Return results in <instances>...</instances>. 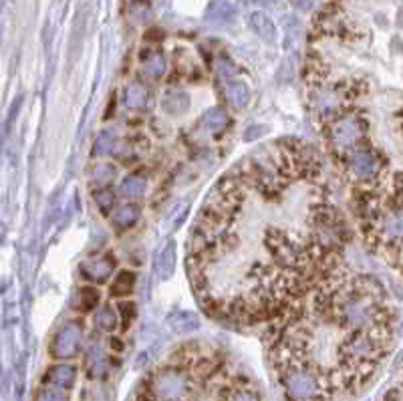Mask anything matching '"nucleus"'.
Segmentation results:
<instances>
[{"label":"nucleus","instance_id":"33","mask_svg":"<svg viewBox=\"0 0 403 401\" xmlns=\"http://www.w3.org/2000/svg\"><path fill=\"white\" fill-rule=\"evenodd\" d=\"M111 347H114L115 351H121V343H119V341H111Z\"/></svg>","mask_w":403,"mask_h":401},{"label":"nucleus","instance_id":"20","mask_svg":"<svg viewBox=\"0 0 403 401\" xmlns=\"http://www.w3.org/2000/svg\"><path fill=\"white\" fill-rule=\"evenodd\" d=\"M145 189H148L145 177L138 176V174H131V176H127L126 180L119 184V196H123L126 200L133 202L143 198V196H145Z\"/></svg>","mask_w":403,"mask_h":401},{"label":"nucleus","instance_id":"4","mask_svg":"<svg viewBox=\"0 0 403 401\" xmlns=\"http://www.w3.org/2000/svg\"><path fill=\"white\" fill-rule=\"evenodd\" d=\"M367 131H369V123H367L365 115H361L357 109L343 111L325 123L323 136H325L327 151L337 162L341 155H345L357 143L365 141Z\"/></svg>","mask_w":403,"mask_h":401},{"label":"nucleus","instance_id":"5","mask_svg":"<svg viewBox=\"0 0 403 401\" xmlns=\"http://www.w3.org/2000/svg\"><path fill=\"white\" fill-rule=\"evenodd\" d=\"M280 385L289 401H329V389L323 377L309 367L278 369Z\"/></svg>","mask_w":403,"mask_h":401},{"label":"nucleus","instance_id":"26","mask_svg":"<svg viewBox=\"0 0 403 401\" xmlns=\"http://www.w3.org/2000/svg\"><path fill=\"white\" fill-rule=\"evenodd\" d=\"M97 302H99V290L95 289V287H83V289H79L75 297V307L79 311L87 313V311L97 307Z\"/></svg>","mask_w":403,"mask_h":401},{"label":"nucleus","instance_id":"7","mask_svg":"<svg viewBox=\"0 0 403 401\" xmlns=\"http://www.w3.org/2000/svg\"><path fill=\"white\" fill-rule=\"evenodd\" d=\"M83 341V329L75 321H67L57 333L50 343V355L57 359H71L75 357L81 349Z\"/></svg>","mask_w":403,"mask_h":401},{"label":"nucleus","instance_id":"30","mask_svg":"<svg viewBox=\"0 0 403 401\" xmlns=\"http://www.w3.org/2000/svg\"><path fill=\"white\" fill-rule=\"evenodd\" d=\"M37 401H69V395H67V389L45 383L40 388V391H38Z\"/></svg>","mask_w":403,"mask_h":401},{"label":"nucleus","instance_id":"16","mask_svg":"<svg viewBox=\"0 0 403 401\" xmlns=\"http://www.w3.org/2000/svg\"><path fill=\"white\" fill-rule=\"evenodd\" d=\"M139 218H141L139 204L129 202V204H123V206H119L115 210L114 216H111V226H114V230H117V232H126V230L138 224Z\"/></svg>","mask_w":403,"mask_h":401},{"label":"nucleus","instance_id":"23","mask_svg":"<svg viewBox=\"0 0 403 401\" xmlns=\"http://www.w3.org/2000/svg\"><path fill=\"white\" fill-rule=\"evenodd\" d=\"M115 177H117V170H115V165L107 162L97 163L95 170H93V174H91V180H93L95 188H109L115 182Z\"/></svg>","mask_w":403,"mask_h":401},{"label":"nucleus","instance_id":"12","mask_svg":"<svg viewBox=\"0 0 403 401\" xmlns=\"http://www.w3.org/2000/svg\"><path fill=\"white\" fill-rule=\"evenodd\" d=\"M167 73V57L164 50L155 49L148 53L143 59V75L150 83H160Z\"/></svg>","mask_w":403,"mask_h":401},{"label":"nucleus","instance_id":"15","mask_svg":"<svg viewBox=\"0 0 403 401\" xmlns=\"http://www.w3.org/2000/svg\"><path fill=\"white\" fill-rule=\"evenodd\" d=\"M75 381H77L75 365H69V363L53 365L49 371H47V375H45V383L57 385V388L67 389V391L75 385Z\"/></svg>","mask_w":403,"mask_h":401},{"label":"nucleus","instance_id":"10","mask_svg":"<svg viewBox=\"0 0 403 401\" xmlns=\"http://www.w3.org/2000/svg\"><path fill=\"white\" fill-rule=\"evenodd\" d=\"M204 21L214 28H224V26L234 25L236 21V9L228 0H212L206 9Z\"/></svg>","mask_w":403,"mask_h":401},{"label":"nucleus","instance_id":"22","mask_svg":"<svg viewBox=\"0 0 403 401\" xmlns=\"http://www.w3.org/2000/svg\"><path fill=\"white\" fill-rule=\"evenodd\" d=\"M136 280H138L136 273L121 270L119 275L115 276L114 285H111V295L114 297H129L136 290Z\"/></svg>","mask_w":403,"mask_h":401},{"label":"nucleus","instance_id":"18","mask_svg":"<svg viewBox=\"0 0 403 401\" xmlns=\"http://www.w3.org/2000/svg\"><path fill=\"white\" fill-rule=\"evenodd\" d=\"M248 25L266 43H275L277 40V26H275V23L265 13H260V11L252 13L248 16Z\"/></svg>","mask_w":403,"mask_h":401},{"label":"nucleus","instance_id":"27","mask_svg":"<svg viewBox=\"0 0 403 401\" xmlns=\"http://www.w3.org/2000/svg\"><path fill=\"white\" fill-rule=\"evenodd\" d=\"M216 69V77H218V81H222V83H226V81H232V79H238V71H236V67L234 63L228 59V57H220L214 65Z\"/></svg>","mask_w":403,"mask_h":401},{"label":"nucleus","instance_id":"29","mask_svg":"<svg viewBox=\"0 0 403 401\" xmlns=\"http://www.w3.org/2000/svg\"><path fill=\"white\" fill-rule=\"evenodd\" d=\"M150 11V0H131V4H129V16H131V21L138 23V25L148 21Z\"/></svg>","mask_w":403,"mask_h":401},{"label":"nucleus","instance_id":"8","mask_svg":"<svg viewBox=\"0 0 403 401\" xmlns=\"http://www.w3.org/2000/svg\"><path fill=\"white\" fill-rule=\"evenodd\" d=\"M230 127V115L224 107H212L198 119L196 131L208 139L222 138Z\"/></svg>","mask_w":403,"mask_h":401},{"label":"nucleus","instance_id":"1","mask_svg":"<svg viewBox=\"0 0 403 401\" xmlns=\"http://www.w3.org/2000/svg\"><path fill=\"white\" fill-rule=\"evenodd\" d=\"M347 240L321 153L282 138L210 189L189 232L188 278L204 313L258 325L339 268Z\"/></svg>","mask_w":403,"mask_h":401},{"label":"nucleus","instance_id":"21","mask_svg":"<svg viewBox=\"0 0 403 401\" xmlns=\"http://www.w3.org/2000/svg\"><path fill=\"white\" fill-rule=\"evenodd\" d=\"M167 323H170V326L176 333H192V331H196L200 326L198 317L194 313H189V311H176V313H172L167 317Z\"/></svg>","mask_w":403,"mask_h":401},{"label":"nucleus","instance_id":"31","mask_svg":"<svg viewBox=\"0 0 403 401\" xmlns=\"http://www.w3.org/2000/svg\"><path fill=\"white\" fill-rule=\"evenodd\" d=\"M224 401H260V395L248 388H236L228 393Z\"/></svg>","mask_w":403,"mask_h":401},{"label":"nucleus","instance_id":"9","mask_svg":"<svg viewBox=\"0 0 403 401\" xmlns=\"http://www.w3.org/2000/svg\"><path fill=\"white\" fill-rule=\"evenodd\" d=\"M115 266H117V260L111 254H101V256H93V258L83 260L79 268H81V276L85 280L93 282V285H101L114 275Z\"/></svg>","mask_w":403,"mask_h":401},{"label":"nucleus","instance_id":"14","mask_svg":"<svg viewBox=\"0 0 403 401\" xmlns=\"http://www.w3.org/2000/svg\"><path fill=\"white\" fill-rule=\"evenodd\" d=\"M150 99V89L145 87L141 81L129 83L126 93H123V105H126L129 111H143V109H148Z\"/></svg>","mask_w":403,"mask_h":401},{"label":"nucleus","instance_id":"34","mask_svg":"<svg viewBox=\"0 0 403 401\" xmlns=\"http://www.w3.org/2000/svg\"><path fill=\"white\" fill-rule=\"evenodd\" d=\"M254 4H260V6H266V4H270L272 0H252Z\"/></svg>","mask_w":403,"mask_h":401},{"label":"nucleus","instance_id":"17","mask_svg":"<svg viewBox=\"0 0 403 401\" xmlns=\"http://www.w3.org/2000/svg\"><path fill=\"white\" fill-rule=\"evenodd\" d=\"M162 109L172 117L184 115L189 109V95L182 89H167L162 97Z\"/></svg>","mask_w":403,"mask_h":401},{"label":"nucleus","instance_id":"6","mask_svg":"<svg viewBox=\"0 0 403 401\" xmlns=\"http://www.w3.org/2000/svg\"><path fill=\"white\" fill-rule=\"evenodd\" d=\"M194 377L184 367H164L151 375L148 383L150 401H192L194 397Z\"/></svg>","mask_w":403,"mask_h":401},{"label":"nucleus","instance_id":"19","mask_svg":"<svg viewBox=\"0 0 403 401\" xmlns=\"http://www.w3.org/2000/svg\"><path fill=\"white\" fill-rule=\"evenodd\" d=\"M176 260H177L176 242L170 240V242H165L164 248H162L160 254H158V260H155L158 273H160V276H162L164 280L174 275V270H176Z\"/></svg>","mask_w":403,"mask_h":401},{"label":"nucleus","instance_id":"13","mask_svg":"<svg viewBox=\"0 0 403 401\" xmlns=\"http://www.w3.org/2000/svg\"><path fill=\"white\" fill-rule=\"evenodd\" d=\"M109 357L101 347H91L85 355V371L91 379H105L109 375Z\"/></svg>","mask_w":403,"mask_h":401},{"label":"nucleus","instance_id":"32","mask_svg":"<svg viewBox=\"0 0 403 401\" xmlns=\"http://www.w3.org/2000/svg\"><path fill=\"white\" fill-rule=\"evenodd\" d=\"M119 311H123V321H126V329L129 326V321H133V314H136V307L131 302H121L119 304Z\"/></svg>","mask_w":403,"mask_h":401},{"label":"nucleus","instance_id":"2","mask_svg":"<svg viewBox=\"0 0 403 401\" xmlns=\"http://www.w3.org/2000/svg\"><path fill=\"white\" fill-rule=\"evenodd\" d=\"M359 218L367 244L385 256L395 268L402 266V174L393 172L377 184L357 188Z\"/></svg>","mask_w":403,"mask_h":401},{"label":"nucleus","instance_id":"3","mask_svg":"<svg viewBox=\"0 0 403 401\" xmlns=\"http://www.w3.org/2000/svg\"><path fill=\"white\" fill-rule=\"evenodd\" d=\"M337 165L355 188L373 186L390 174V160L367 139L341 155Z\"/></svg>","mask_w":403,"mask_h":401},{"label":"nucleus","instance_id":"11","mask_svg":"<svg viewBox=\"0 0 403 401\" xmlns=\"http://www.w3.org/2000/svg\"><path fill=\"white\" fill-rule=\"evenodd\" d=\"M222 85H224V101L232 111H242L250 105L252 91L244 81L232 79V81H226Z\"/></svg>","mask_w":403,"mask_h":401},{"label":"nucleus","instance_id":"24","mask_svg":"<svg viewBox=\"0 0 403 401\" xmlns=\"http://www.w3.org/2000/svg\"><path fill=\"white\" fill-rule=\"evenodd\" d=\"M117 133H115L114 129H103L97 139H95V143H93V155H109V153H114L115 145H117Z\"/></svg>","mask_w":403,"mask_h":401},{"label":"nucleus","instance_id":"25","mask_svg":"<svg viewBox=\"0 0 403 401\" xmlns=\"http://www.w3.org/2000/svg\"><path fill=\"white\" fill-rule=\"evenodd\" d=\"M95 325L99 326L101 331L111 333L119 325V313L115 311L114 307H101L99 311L95 313Z\"/></svg>","mask_w":403,"mask_h":401},{"label":"nucleus","instance_id":"28","mask_svg":"<svg viewBox=\"0 0 403 401\" xmlns=\"http://www.w3.org/2000/svg\"><path fill=\"white\" fill-rule=\"evenodd\" d=\"M93 200L97 204L99 212L107 214L111 208H115V194L109 188H95Z\"/></svg>","mask_w":403,"mask_h":401}]
</instances>
